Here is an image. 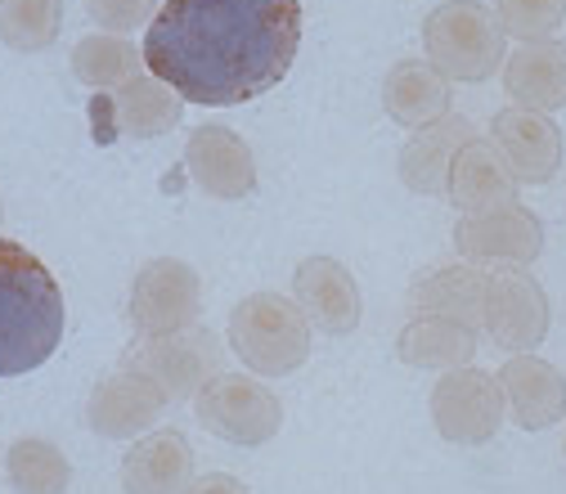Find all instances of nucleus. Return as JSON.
Here are the masks:
<instances>
[{"label":"nucleus","mask_w":566,"mask_h":494,"mask_svg":"<svg viewBox=\"0 0 566 494\" xmlns=\"http://www.w3.org/2000/svg\"><path fill=\"white\" fill-rule=\"evenodd\" d=\"M180 113H185V104L171 86H163L158 77H130L113 95H95L91 122H95L99 145H113L117 135H135V139L167 135L180 122Z\"/></svg>","instance_id":"9b49d317"},{"label":"nucleus","mask_w":566,"mask_h":494,"mask_svg":"<svg viewBox=\"0 0 566 494\" xmlns=\"http://www.w3.org/2000/svg\"><path fill=\"white\" fill-rule=\"evenodd\" d=\"M63 28V0H0V41L10 50L36 54L54 45Z\"/></svg>","instance_id":"a878e982"},{"label":"nucleus","mask_w":566,"mask_h":494,"mask_svg":"<svg viewBox=\"0 0 566 494\" xmlns=\"http://www.w3.org/2000/svg\"><path fill=\"white\" fill-rule=\"evenodd\" d=\"M472 139H476V130L468 117H441L432 126L413 130V139L400 149V180L413 193H446L450 167Z\"/></svg>","instance_id":"f3484780"},{"label":"nucleus","mask_w":566,"mask_h":494,"mask_svg":"<svg viewBox=\"0 0 566 494\" xmlns=\"http://www.w3.org/2000/svg\"><path fill=\"white\" fill-rule=\"evenodd\" d=\"M481 306H485V274L472 265H437L428 274H418L409 288L413 315H441V319H459L476 328Z\"/></svg>","instance_id":"4be33fe9"},{"label":"nucleus","mask_w":566,"mask_h":494,"mask_svg":"<svg viewBox=\"0 0 566 494\" xmlns=\"http://www.w3.org/2000/svg\"><path fill=\"white\" fill-rule=\"evenodd\" d=\"M193 409L202 418V428L230 445H265L283 428L279 396L265 382L243 374H217L193 396Z\"/></svg>","instance_id":"423d86ee"},{"label":"nucleus","mask_w":566,"mask_h":494,"mask_svg":"<svg viewBox=\"0 0 566 494\" xmlns=\"http://www.w3.org/2000/svg\"><path fill=\"white\" fill-rule=\"evenodd\" d=\"M130 369H139L145 378L158 382V391L176 404V400H189L198 396L211 378L221 374L226 356H221V341L211 337L207 328L189 324L180 333H163V337H145L139 346L126 350V360Z\"/></svg>","instance_id":"39448f33"},{"label":"nucleus","mask_w":566,"mask_h":494,"mask_svg":"<svg viewBox=\"0 0 566 494\" xmlns=\"http://www.w3.org/2000/svg\"><path fill=\"white\" fill-rule=\"evenodd\" d=\"M504 91L535 113L566 108V45L562 41H526L504 63Z\"/></svg>","instance_id":"aec40b11"},{"label":"nucleus","mask_w":566,"mask_h":494,"mask_svg":"<svg viewBox=\"0 0 566 494\" xmlns=\"http://www.w3.org/2000/svg\"><path fill=\"white\" fill-rule=\"evenodd\" d=\"M459 256L476 265H531L544 252V225L526 207H500V211H476L454 225Z\"/></svg>","instance_id":"9d476101"},{"label":"nucleus","mask_w":566,"mask_h":494,"mask_svg":"<svg viewBox=\"0 0 566 494\" xmlns=\"http://www.w3.org/2000/svg\"><path fill=\"white\" fill-rule=\"evenodd\" d=\"M481 324L494 346L504 350H535L548 337V297L522 270L485 274V306Z\"/></svg>","instance_id":"1a4fd4ad"},{"label":"nucleus","mask_w":566,"mask_h":494,"mask_svg":"<svg viewBox=\"0 0 566 494\" xmlns=\"http://www.w3.org/2000/svg\"><path fill=\"white\" fill-rule=\"evenodd\" d=\"M382 104H387L391 122H400L409 130H422V126L450 117V82L437 73L432 63L400 59L382 82Z\"/></svg>","instance_id":"412c9836"},{"label":"nucleus","mask_w":566,"mask_h":494,"mask_svg":"<svg viewBox=\"0 0 566 494\" xmlns=\"http://www.w3.org/2000/svg\"><path fill=\"white\" fill-rule=\"evenodd\" d=\"M63 288L19 243L0 239V378L41 369L63 341Z\"/></svg>","instance_id":"f03ea898"},{"label":"nucleus","mask_w":566,"mask_h":494,"mask_svg":"<svg viewBox=\"0 0 566 494\" xmlns=\"http://www.w3.org/2000/svg\"><path fill=\"white\" fill-rule=\"evenodd\" d=\"M171 400L158 391L154 378H145L139 369L122 365L113 369L95 391H91V428L108 441H126V437H139L145 428H154V422L163 418Z\"/></svg>","instance_id":"ddd939ff"},{"label":"nucleus","mask_w":566,"mask_h":494,"mask_svg":"<svg viewBox=\"0 0 566 494\" xmlns=\"http://www.w3.org/2000/svg\"><path fill=\"white\" fill-rule=\"evenodd\" d=\"M500 387L513 409V422L526 432H544L566 418V378L539 356H513L500 369Z\"/></svg>","instance_id":"dca6fc26"},{"label":"nucleus","mask_w":566,"mask_h":494,"mask_svg":"<svg viewBox=\"0 0 566 494\" xmlns=\"http://www.w3.org/2000/svg\"><path fill=\"white\" fill-rule=\"evenodd\" d=\"M139 63H145V54H135L130 41H122V36H86L73 50V77L82 86H91V91H117L130 77H139Z\"/></svg>","instance_id":"393cba45"},{"label":"nucleus","mask_w":566,"mask_h":494,"mask_svg":"<svg viewBox=\"0 0 566 494\" xmlns=\"http://www.w3.org/2000/svg\"><path fill=\"white\" fill-rule=\"evenodd\" d=\"M396 356L413 369H463L476 356V333L459 319L413 315L396 337Z\"/></svg>","instance_id":"5701e85b"},{"label":"nucleus","mask_w":566,"mask_h":494,"mask_svg":"<svg viewBox=\"0 0 566 494\" xmlns=\"http://www.w3.org/2000/svg\"><path fill=\"white\" fill-rule=\"evenodd\" d=\"M446 193L454 198L459 211H468V217H476V211H500V207L517 202V176L509 171L500 149L485 145V139H472L450 167Z\"/></svg>","instance_id":"6ab92c4d"},{"label":"nucleus","mask_w":566,"mask_h":494,"mask_svg":"<svg viewBox=\"0 0 566 494\" xmlns=\"http://www.w3.org/2000/svg\"><path fill=\"white\" fill-rule=\"evenodd\" d=\"M130 328L145 333V337H163V333H180L198 319L202 311V284H198V270L163 256L149 261L145 270L135 274L130 284Z\"/></svg>","instance_id":"0eeeda50"},{"label":"nucleus","mask_w":566,"mask_h":494,"mask_svg":"<svg viewBox=\"0 0 566 494\" xmlns=\"http://www.w3.org/2000/svg\"><path fill=\"white\" fill-rule=\"evenodd\" d=\"M230 346L252 374L283 378L302 369L311 356V319L289 297L252 293L230 315Z\"/></svg>","instance_id":"7ed1b4c3"},{"label":"nucleus","mask_w":566,"mask_h":494,"mask_svg":"<svg viewBox=\"0 0 566 494\" xmlns=\"http://www.w3.org/2000/svg\"><path fill=\"white\" fill-rule=\"evenodd\" d=\"M6 472L19 494H63L73 485V463L63 459L54 441H41V437L14 441L6 454Z\"/></svg>","instance_id":"b1692460"},{"label":"nucleus","mask_w":566,"mask_h":494,"mask_svg":"<svg viewBox=\"0 0 566 494\" xmlns=\"http://www.w3.org/2000/svg\"><path fill=\"white\" fill-rule=\"evenodd\" d=\"M86 10L104 32H130L158 10V0H86Z\"/></svg>","instance_id":"cd10ccee"},{"label":"nucleus","mask_w":566,"mask_h":494,"mask_svg":"<svg viewBox=\"0 0 566 494\" xmlns=\"http://www.w3.org/2000/svg\"><path fill=\"white\" fill-rule=\"evenodd\" d=\"M297 50L302 0H167L139 54L185 104L234 108L289 77Z\"/></svg>","instance_id":"f257e3e1"},{"label":"nucleus","mask_w":566,"mask_h":494,"mask_svg":"<svg viewBox=\"0 0 566 494\" xmlns=\"http://www.w3.org/2000/svg\"><path fill=\"white\" fill-rule=\"evenodd\" d=\"M494 149L517 176V185H548L562 167V130L548 113L517 104L494 117Z\"/></svg>","instance_id":"4468645a"},{"label":"nucleus","mask_w":566,"mask_h":494,"mask_svg":"<svg viewBox=\"0 0 566 494\" xmlns=\"http://www.w3.org/2000/svg\"><path fill=\"white\" fill-rule=\"evenodd\" d=\"M504 23L481 0H446L422 19L428 63L446 82H485L504 63Z\"/></svg>","instance_id":"20e7f679"},{"label":"nucleus","mask_w":566,"mask_h":494,"mask_svg":"<svg viewBox=\"0 0 566 494\" xmlns=\"http://www.w3.org/2000/svg\"><path fill=\"white\" fill-rule=\"evenodd\" d=\"M193 481V450L180 432L163 428L135 441L122 459V490L126 494H185Z\"/></svg>","instance_id":"a211bd4d"},{"label":"nucleus","mask_w":566,"mask_h":494,"mask_svg":"<svg viewBox=\"0 0 566 494\" xmlns=\"http://www.w3.org/2000/svg\"><path fill=\"white\" fill-rule=\"evenodd\" d=\"M293 293L302 315L324 333H356L360 328V284L342 261L306 256L293 274Z\"/></svg>","instance_id":"2eb2a0df"},{"label":"nucleus","mask_w":566,"mask_h":494,"mask_svg":"<svg viewBox=\"0 0 566 494\" xmlns=\"http://www.w3.org/2000/svg\"><path fill=\"white\" fill-rule=\"evenodd\" d=\"M185 167L207 198L239 202L256 189V158L230 126H198L185 145Z\"/></svg>","instance_id":"f8f14e48"},{"label":"nucleus","mask_w":566,"mask_h":494,"mask_svg":"<svg viewBox=\"0 0 566 494\" xmlns=\"http://www.w3.org/2000/svg\"><path fill=\"white\" fill-rule=\"evenodd\" d=\"M185 494H248V485L239 476H226V472H207V476L189 481Z\"/></svg>","instance_id":"c85d7f7f"},{"label":"nucleus","mask_w":566,"mask_h":494,"mask_svg":"<svg viewBox=\"0 0 566 494\" xmlns=\"http://www.w3.org/2000/svg\"><path fill=\"white\" fill-rule=\"evenodd\" d=\"M504 387L481 369H450L432 387V422L454 445H485L504 422Z\"/></svg>","instance_id":"6e6552de"},{"label":"nucleus","mask_w":566,"mask_h":494,"mask_svg":"<svg viewBox=\"0 0 566 494\" xmlns=\"http://www.w3.org/2000/svg\"><path fill=\"white\" fill-rule=\"evenodd\" d=\"M494 19L517 41H553L566 23V0H494Z\"/></svg>","instance_id":"bb28decb"}]
</instances>
